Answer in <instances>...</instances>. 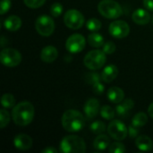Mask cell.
<instances>
[{
    "label": "cell",
    "mask_w": 153,
    "mask_h": 153,
    "mask_svg": "<svg viewBox=\"0 0 153 153\" xmlns=\"http://www.w3.org/2000/svg\"><path fill=\"white\" fill-rule=\"evenodd\" d=\"M109 33L116 39H124L130 33V26L125 21H115L109 25Z\"/></svg>",
    "instance_id": "8fae6325"
},
{
    "label": "cell",
    "mask_w": 153,
    "mask_h": 153,
    "mask_svg": "<svg viewBox=\"0 0 153 153\" xmlns=\"http://www.w3.org/2000/svg\"><path fill=\"white\" fill-rule=\"evenodd\" d=\"M118 74V69L115 65H108L104 68L101 73V80L105 82H111L114 81Z\"/></svg>",
    "instance_id": "2e32d148"
},
{
    "label": "cell",
    "mask_w": 153,
    "mask_h": 153,
    "mask_svg": "<svg viewBox=\"0 0 153 153\" xmlns=\"http://www.w3.org/2000/svg\"><path fill=\"white\" fill-rule=\"evenodd\" d=\"M85 125V118L82 114L75 109H68L62 116V126L69 133L81 131Z\"/></svg>",
    "instance_id": "7a4b0ae2"
},
{
    "label": "cell",
    "mask_w": 153,
    "mask_h": 153,
    "mask_svg": "<svg viewBox=\"0 0 153 153\" xmlns=\"http://www.w3.org/2000/svg\"><path fill=\"white\" fill-rule=\"evenodd\" d=\"M88 42L91 47L100 48L104 45V39L102 35L97 32H92L88 36Z\"/></svg>",
    "instance_id": "7402d4cb"
},
{
    "label": "cell",
    "mask_w": 153,
    "mask_h": 153,
    "mask_svg": "<svg viewBox=\"0 0 153 153\" xmlns=\"http://www.w3.org/2000/svg\"><path fill=\"white\" fill-rule=\"evenodd\" d=\"M13 145L20 151H27L30 150L32 146V139L27 134H20L14 137Z\"/></svg>",
    "instance_id": "7c38bea8"
},
{
    "label": "cell",
    "mask_w": 153,
    "mask_h": 153,
    "mask_svg": "<svg viewBox=\"0 0 153 153\" xmlns=\"http://www.w3.org/2000/svg\"><path fill=\"white\" fill-rule=\"evenodd\" d=\"M83 63L84 65L90 70L100 69L106 63V53L100 49L90 51L84 56Z\"/></svg>",
    "instance_id": "5b68a950"
},
{
    "label": "cell",
    "mask_w": 153,
    "mask_h": 153,
    "mask_svg": "<svg viewBox=\"0 0 153 153\" xmlns=\"http://www.w3.org/2000/svg\"><path fill=\"white\" fill-rule=\"evenodd\" d=\"M91 131L94 134H101L102 133L105 132L106 130V126L103 122L101 121H95L93 122L91 126Z\"/></svg>",
    "instance_id": "484cf974"
},
{
    "label": "cell",
    "mask_w": 153,
    "mask_h": 153,
    "mask_svg": "<svg viewBox=\"0 0 153 153\" xmlns=\"http://www.w3.org/2000/svg\"><path fill=\"white\" fill-rule=\"evenodd\" d=\"M147 122H148L147 115L143 112H140L134 117L132 120V125L136 127H142V126H144L147 124Z\"/></svg>",
    "instance_id": "603a6c76"
},
{
    "label": "cell",
    "mask_w": 153,
    "mask_h": 153,
    "mask_svg": "<svg viewBox=\"0 0 153 153\" xmlns=\"http://www.w3.org/2000/svg\"><path fill=\"white\" fill-rule=\"evenodd\" d=\"M102 47H103L102 50L106 53V55L107 54L108 55H111V54H113L116 51V45L112 41H108Z\"/></svg>",
    "instance_id": "d6a6232c"
},
{
    "label": "cell",
    "mask_w": 153,
    "mask_h": 153,
    "mask_svg": "<svg viewBox=\"0 0 153 153\" xmlns=\"http://www.w3.org/2000/svg\"><path fill=\"white\" fill-rule=\"evenodd\" d=\"M4 26L9 31H16L22 26V20L17 15H11L4 20Z\"/></svg>",
    "instance_id": "d6986e66"
},
{
    "label": "cell",
    "mask_w": 153,
    "mask_h": 153,
    "mask_svg": "<svg viewBox=\"0 0 153 153\" xmlns=\"http://www.w3.org/2000/svg\"><path fill=\"white\" fill-rule=\"evenodd\" d=\"M11 7V2L10 0H1V10H0V13L3 15L5 13H7L9 11Z\"/></svg>",
    "instance_id": "836d02e7"
},
{
    "label": "cell",
    "mask_w": 153,
    "mask_h": 153,
    "mask_svg": "<svg viewBox=\"0 0 153 153\" xmlns=\"http://www.w3.org/2000/svg\"><path fill=\"white\" fill-rule=\"evenodd\" d=\"M63 13V5L60 3H54L50 7V13L53 17H58Z\"/></svg>",
    "instance_id": "f1b7e54d"
},
{
    "label": "cell",
    "mask_w": 153,
    "mask_h": 153,
    "mask_svg": "<svg viewBox=\"0 0 153 153\" xmlns=\"http://www.w3.org/2000/svg\"><path fill=\"white\" fill-rule=\"evenodd\" d=\"M148 113H149L150 117L152 118H153V102L149 106V108H148Z\"/></svg>",
    "instance_id": "f35d334b"
},
{
    "label": "cell",
    "mask_w": 153,
    "mask_h": 153,
    "mask_svg": "<svg viewBox=\"0 0 153 153\" xmlns=\"http://www.w3.org/2000/svg\"><path fill=\"white\" fill-rule=\"evenodd\" d=\"M132 19L136 24L145 25L148 24L149 22L151 21V14L149 13L148 11L142 8H138L133 13Z\"/></svg>",
    "instance_id": "5bb4252c"
},
{
    "label": "cell",
    "mask_w": 153,
    "mask_h": 153,
    "mask_svg": "<svg viewBox=\"0 0 153 153\" xmlns=\"http://www.w3.org/2000/svg\"><path fill=\"white\" fill-rule=\"evenodd\" d=\"M100 79H101V75H100L97 73H90V74H87V76H86L87 82L91 85H94L95 83L100 82Z\"/></svg>",
    "instance_id": "4dcf8cb0"
},
{
    "label": "cell",
    "mask_w": 153,
    "mask_h": 153,
    "mask_svg": "<svg viewBox=\"0 0 153 153\" xmlns=\"http://www.w3.org/2000/svg\"><path fill=\"white\" fill-rule=\"evenodd\" d=\"M42 153H56L57 152V150L55 149L54 147H47L46 149L42 150L41 151Z\"/></svg>",
    "instance_id": "74e56055"
},
{
    "label": "cell",
    "mask_w": 153,
    "mask_h": 153,
    "mask_svg": "<svg viewBox=\"0 0 153 153\" xmlns=\"http://www.w3.org/2000/svg\"><path fill=\"white\" fill-rule=\"evenodd\" d=\"M100 115L101 117L104 118V119H107V120H111L114 118L115 117V111L114 109L108 106V105H105L101 108L100 109Z\"/></svg>",
    "instance_id": "d4e9b609"
},
{
    "label": "cell",
    "mask_w": 153,
    "mask_h": 153,
    "mask_svg": "<svg viewBox=\"0 0 153 153\" xmlns=\"http://www.w3.org/2000/svg\"><path fill=\"white\" fill-rule=\"evenodd\" d=\"M60 151L63 153H83L86 152V144L80 136L67 135L61 141Z\"/></svg>",
    "instance_id": "3957f363"
},
{
    "label": "cell",
    "mask_w": 153,
    "mask_h": 153,
    "mask_svg": "<svg viewBox=\"0 0 153 153\" xmlns=\"http://www.w3.org/2000/svg\"><path fill=\"white\" fill-rule=\"evenodd\" d=\"M93 86V91L96 94H102L104 91V85L101 83V82H99L97 83H95Z\"/></svg>",
    "instance_id": "e575fe53"
},
{
    "label": "cell",
    "mask_w": 153,
    "mask_h": 153,
    "mask_svg": "<svg viewBox=\"0 0 153 153\" xmlns=\"http://www.w3.org/2000/svg\"><path fill=\"white\" fill-rule=\"evenodd\" d=\"M86 27L89 30H91L92 32L98 31L101 28V22L100 20H98L96 18H91L86 22Z\"/></svg>",
    "instance_id": "4316f807"
},
{
    "label": "cell",
    "mask_w": 153,
    "mask_h": 153,
    "mask_svg": "<svg viewBox=\"0 0 153 153\" xmlns=\"http://www.w3.org/2000/svg\"><path fill=\"white\" fill-rule=\"evenodd\" d=\"M0 60L7 67H15L22 62V55L14 48H4L1 51Z\"/></svg>",
    "instance_id": "ba28073f"
},
{
    "label": "cell",
    "mask_w": 153,
    "mask_h": 153,
    "mask_svg": "<svg viewBox=\"0 0 153 153\" xmlns=\"http://www.w3.org/2000/svg\"><path fill=\"white\" fill-rule=\"evenodd\" d=\"M136 147L143 152H150L153 149L152 140L147 135H141L135 140Z\"/></svg>",
    "instance_id": "ffe728a7"
},
{
    "label": "cell",
    "mask_w": 153,
    "mask_h": 153,
    "mask_svg": "<svg viewBox=\"0 0 153 153\" xmlns=\"http://www.w3.org/2000/svg\"><path fill=\"white\" fill-rule=\"evenodd\" d=\"M23 2L30 8H39L45 4L46 0H23Z\"/></svg>",
    "instance_id": "1f68e13d"
},
{
    "label": "cell",
    "mask_w": 153,
    "mask_h": 153,
    "mask_svg": "<svg viewBox=\"0 0 153 153\" xmlns=\"http://www.w3.org/2000/svg\"><path fill=\"white\" fill-rule=\"evenodd\" d=\"M10 115L7 110L1 109L0 110V128H4L10 122Z\"/></svg>",
    "instance_id": "83f0119b"
},
{
    "label": "cell",
    "mask_w": 153,
    "mask_h": 153,
    "mask_svg": "<svg viewBox=\"0 0 153 153\" xmlns=\"http://www.w3.org/2000/svg\"><path fill=\"white\" fill-rule=\"evenodd\" d=\"M35 28L39 34L44 37H48L55 30L54 20L48 15H40L35 21Z\"/></svg>",
    "instance_id": "8992f818"
},
{
    "label": "cell",
    "mask_w": 153,
    "mask_h": 153,
    "mask_svg": "<svg viewBox=\"0 0 153 153\" xmlns=\"http://www.w3.org/2000/svg\"><path fill=\"white\" fill-rule=\"evenodd\" d=\"M110 144V139L105 134H99L93 142L94 149L98 151H104L106 150Z\"/></svg>",
    "instance_id": "44dd1931"
},
{
    "label": "cell",
    "mask_w": 153,
    "mask_h": 153,
    "mask_svg": "<svg viewBox=\"0 0 153 153\" xmlns=\"http://www.w3.org/2000/svg\"><path fill=\"white\" fill-rule=\"evenodd\" d=\"M108 99L114 104H119L125 98V92L119 87H112L108 91Z\"/></svg>",
    "instance_id": "e0dca14e"
},
{
    "label": "cell",
    "mask_w": 153,
    "mask_h": 153,
    "mask_svg": "<svg viewBox=\"0 0 153 153\" xmlns=\"http://www.w3.org/2000/svg\"><path fill=\"white\" fill-rule=\"evenodd\" d=\"M108 134L117 141H123L128 134L126 125L120 120H113L108 126Z\"/></svg>",
    "instance_id": "9c48e42d"
},
{
    "label": "cell",
    "mask_w": 153,
    "mask_h": 153,
    "mask_svg": "<svg viewBox=\"0 0 153 153\" xmlns=\"http://www.w3.org/2000/svg\"><path fill=\"white\" fill-rule=\"evenodd\" d=\"M58 56L57 49L53 46H47L42 48L40 53V58L43 62L46 63H52L54 62Z\"/></svg>",
    "instance_id": "9a60e30c"
},
{
    "label": "cell",
    "mask_w": 153,
    "mask_h": 153,
    "mask_svg": "<svg viewBox=\"0 0 153 153\" xmlns=\"http://www.w3.org/2000/svg\"><path fill=\"white\" fill-rule=\"evenodd\" d=\"M134 106V100H131V99H126L124 101H122V103L120 102V104L117 105V113L118 116H120L122 117H126L128 116L130 111L133 109Z\"/></svg>",
    "instance_id": "ac0fdd59"
},
{
    "label": "cell",
    "mask_w": 153,
    "mask_h": 153,
    "mask_svg": "<svg viewBox=\"0 0 153 153\" xmlns=\"http://www.w3.org/2000/svg\"><path fill=\"white\" fill-rule=\"evenodd\" d=\"M85 44H86L85 38L82 34L75 33V34L71 35L66 39L65 48L70 53L76 54L84 49Z\"/></svg>",
    "instance_id": "30bf717a"
},
{
    "label": "cell",
    "mask_w": 153,
    "mask_h": 153,
    "mask_svg": "<svg viewBox=\"0 0 153 153\" xmlns=\"http://www.w3.org/2000/svg\"><path fill=\"white\" fill-rule=\"evenodd\" d=\"M34 115V107L29 101H22L16 104L12 111V118L14 124L19 126L30 125L33 120Z\"/></svg>",
    "instance_id": "6da1fadb"
},
{
    "label": "cell",
    "mask_w": 153,
    "mask_h": 153,
    "mask_svg": "<svg viewBox=\"0 0 153 153\" xmlns=\"http://www.w3.org/2000/svg\"><path fill=\"white\" fill-rule=\"evenodd\" d=\"M109 152L111 153H124L126 152V147L121 143H114L109 146Z\"/></svg>",
    "instance_id": "f546056e"
},
{
    "label": "cell",
    "mask_w": 153,
    "mask_h": 153,
    "mask_svg": "<svg viewBox=\"0 0 153 153\" xmlns=\"http://www.w3.org/2000/svg\"><path fill=\"white\" fill-rule=\"evenodd\" d=\"M138 128L139 127H136V126H131L130 127H129V134H130V135L132 136V137H135L137 134H138Z\"/></svg>",
    "instance_id": "d590c367"
},
{
    "label": "cell",
    "mask_w": 153,
    "mask_h": 153,
    "mask_svg": "<svg viewBox=\"0 0 153 153\" xmlns=\"http://www.w3.org/2000/svg\"><path fill=\"white\" fill-rule=\"evenodd\" d=\"M100 111V102L97 99H90L84 105V112L88 119L94 118Z\"/></svg>",
    "instance_id": "4fadbf2b"
},
{
    "label": "cell",
    "mask_w": 153,
    "mask_h": 153,
    "mask_svg": "<svg viewBox=\"0 0 153 153\" xmlns=\"http://www.w3.org/2000/svg\"><path fill=\"white\" fill-rule=\"evenodd\" d=\"M143 5L146 9L153 11V0H143Z\"/></svg>",
    "instance_id": "8d00e7d4"
},
{
    "label": "cell",
    "mask_w": 153,
    "mask_h": 153,
    "mask_svg": "<svg viewBox=\"0 0 153 153\" xmlns=\"http://www.w3.org/2000/svg\"><path fill=\"white\" fill-rule=\"evenodd\" d=\"M152 22H153V15H152Z\"/></svg>",
    "instance_id": "ab89813d"
},
{
    "label": "cell",
    "mask_w": 153,
    "mask_h": 153,
    "mask_svg": "<svg viewBox=\"0 0 153 153\" xmlns=\"http://www.w3.org/2000/svg\"><path fill=\"white\" fill-rule=\"evenodd\" d=\"M99 13L105 18L117 19L123 13L121 5L115 0H102L98 4Z\"/></svg>",
    "instance_id": "277c9868"
},
{
    "label": "cell",
    "mask_w": 153,
    "mask_h": 153,
    "mask_svg": "<svg viewBox=\"0 0 153 153\" xmlns=\"http://www.w3.org/2000/svg\"><path fill=\"white\" fill-rule=\"evenodd\" d=\"M64 22L68 28L72 30H78L82 27L85 20L81 12L76 9H70L65 12Z\"/></svg>",
    "instance_id": "52a82bcc"
},
{
    "label": "cell",
    "mask_w": 153,
    "mask_h": 153,
    "mask_svg": "<svg viewBox=\"0 0 153 153\" xmlns=\"http://www.w3.org/2000/svg\"><path fill=\"white\" fill-rule=\"evenodd\" d=\"M1 104L4 108H9L14 106L15 104V99L14 97L10 93H5L1 98Z\"/></svg>",
    "instance_id": "cb8c5ba5"
}]
</instances>
